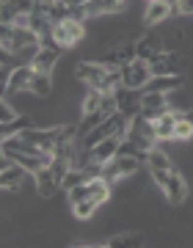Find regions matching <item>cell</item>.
Returning a JSON list of instances; mask_svg holds the SVG:
<instances>
[{"mask_svg": "<svg viewBox=\"0 0 193 248\" xmlns=\"http://www.w3.org/2000/svg\"><path fill=\"white\" fill-rule=\"evenodd\" d=\"M185 66H188V58H182L177 50H166V53L155 55L149 61L152 78H160V75H182Z\"/></svg>", "mask_w": 193, "mask_h": 248, "instance_id": "3", "label": "cell"}, {"mask_svg": "<svg viewBox=\"0 0 193 248\" xmlns=\"http://www.w3.org/2000/svg\"><path fill=\"white\" fill-rule=\"evenodd\" d=\"M31 94H33L36 99L53 97V75H33V83H31Z\"/></svg>", "mask_w": 193, "mask_h": 248, "instance_id": "18", "label": "cell"}, {"mask_svg": "<svg viewBox=\"0 0 193 248\" xmlns=\"http://www.w3.org/2000/svg\"><path fill=\"white\" fill-rule=\"evenodd\" d=\"M28 127H33V119L31 116H22L19 113L14 122L3 124V133H0V141H9V138H14V135H19L22 130H28Z\"/></svg>", "mask_w": 193, "mask_h": 248, "instance_id": "17", "label": "cell"}, {"mask_svg": "<svg viewBox=\"0 0 193 248\" xmlns=\"http://www.w3.org/2000/svg\"><path fill=\"white\" fill-rule=\"evenodd\" d=\"M163 193H166L168 204H174V207L185 204V199H188V179L182 177L179 169H171V177H168V185L163 187Z\"/></svg>", "mask_w": 193, "mask_h": 248, "instance_id": "11", "label": "cell"}, {"mask_svg": "<svg viewBox=\"0 0 193 248\" xmlns=\"http://www.w3.org/2000/svg\"><path fill=\"white\" fill-rule=\"evenodd\" d=\"M193 138V119H179L174 130V141H191Z\"/></svg>", "mask_w": 193, "mask_h": 248, "instance_id": "22", "label": "cell"}, {"mask_svg": "<svg viewBox=\"0 0 193 248\" xmlns=\"http://www.w3.org/2000/svg\"><path fill=\"white\" fill-rule=\"evenodd\" d=\"M174 130H177V119H174V113H171V108H168L166 113L155 122V138H158V143L174 141Z\"/></svg>", "mask_w": 193, "mask_h": 248, "instance_id": "14", "label": "cell"}, {"mask_svg": "<svg viewBox=\"0 0 193 248\" xmlns=\"http://www.w3.org/2000/svg\"><path fill=\"white\" fill-rule=\"evenodd\" d=\"M166 53V42H163V36L149 31V33H141L135 39V58H144V61H152L155 55Z\"/></svg>", "mask_w": 193, "mask_h": 248, "instance_id": "6", "label": "cell"}, {"mask_svg": "<svg viewBox=\"0 0 193 248\" xmlns=\"http://www.w3.org/2000/svg\"><path fill=\"white\" fill-rule=\"evenodd\" d=\"M122 141L124 138H119V135H108V138H102L99 143H94V146H91L94 163H108L111 157H116L119 149H122Z\"/></svg>", "mask_w": 193, "mask_h": 248, "instance_id": "13", "label": "cell"}, {"mask_svg": "<svg viewBox=\"0 0 193 248\" xmlns=\"http://www.w3.org/2000/svg\"><path fill=\"white\" fill-rule=\"evenodd\" d=\"M177 14H182V17H193V0H179V3H177Z\"/></svg>", "mask_w": 193, "mask_h": 248, "instance_id": "25", "label": "cell"}, {"mask_svg": "<svg viewBox=\"0 0 193 248\" xmlns=\"http://www.w3.org/2000/svg\"><path fill=\"white\" fill-rule=\"evenodd\" d=\"M64 3H66V6H72V9H83L88 0H64Z\"/></svg>", "mask_w": 193, "mask_h": 248, "instance_id": "26", "label": "cell"}, {"mask_svg": "<svg viewBox=\"0 0 193 248\" xmlns=\"http://www.w3.org/2000/svg\"><path fill=\"white\" fill-rule=\"evenodd\" d=\"M25 177H33V174H28V169H22L17 160H11L9 155L0 160V187L6 193H19L25 187Z\"/></svg>", "mask_w": 193, "mask_h": 248, "instance_id": "2", "label": "cell"}, {"mask_svg": "<svg viewBox=\"0 0 193 248\" xmlns=\"http://www.w3.org/2000/svg\"><path fill=\"white\" fill-rule=\"evenodd\" d=\"M36 3H47V0H36Z\"/></svg>", "mask_w": 193, "mask_h": 248, "instance_id": "28", "label": "cell"}, {"mask_svg": "<svg viewBox=\"0 0 193 248\" xmlns=\"http://www.w3.org/2000/svg\"><path fill=\"white\" fill-rule=\"evenodd\" d=\"M146 166H149V171H155V169H174V166H171V157H168V152L160 149V146H155V149L146 152Z\"/></svg>", "mask_w": 193, "mask_h": 248, "instance_id": "19", "label": "cell"}, {"mask_svg": "<svg viewBox=\"0 0 193 248\" xmlns=\"http://www.w3.org/2000/svg\"><path fill=\"white\" fill-rule=\"evenodd\" d=\"M33 187L39 193V199H53L58 193V187H61V177L50 166H44V169H39L33 174Z\"/></svg>", "mask_w": 193, "mask_h": 248, "instance_id": "8", "label": "cell"}, {"mask_svg": "<svg viewBox=\"0 0 193 248\" xmlns=\"http://www.w3.org/2000/svg\"><path fill=\"white\" fill-rule=\"evenodd\" d=\"M138 243H141V234H135V232H122V234H111L105 246L122 248V246H138Z\"/></svg>", "mask_w": 193, "mask_h": 248, "instance_id": "21", "label": "cell"}, {"mask_svg": "<svg viewBox=\"0 0 193 248\" xmlns=\"http://www.w3.org/2000/svg\"><path fill=\"white\" fill-rule=\"evenodd\" d=\"M33 66L31 63H22V66H14L11 69V78L6 83V94H22V91H31V83H33Z\"/></svg>", "mask_w": 193, "mask_h": 248, "instance_id": "10", "label": "cell"}, {"mask_svg": "<svg viewBox=\"0 0 193 248\" xmlns=\"http://www.w3.org/2000/svg\"><path fill=\"white\" fill-rule=\"evenodd\" d=\"M108 75V66L102 61H91V58H83V61L75 63V78L86 86V89H99L102 80Z\"/></svg>", "mask_w": 193, "mask_h": 248, "instance_id": "4", "label": "cell"}, {"mask_svg": "<svg viewBox=\"0 0 193 248\" xmlns=\"http://www.w3.org/2000/svg\"><path fill=\"white\" fill-rule=\"evenodd\" d=\"M102 91L99 89H88V94L83 97V102H80V113L83 116H88V113H96L99 110V105H102Z\"/></svg>", "mask_w": 193, "mask_h": 248, "instance_id": "20", "label": "cell"}, {"mask_svg": "<svg viewBox=\"0 0 193 248\" xmlns=\"http://www.w3.org/2000/svg\"><path fill=\"white\" fill-rule=\"evenodd\" d=\"M171 102H168V94H160V91H144L141 94V110H168Z\"/></svg>", "mask_w": 193, "mask_h": 248, "instance_id": "16", "label": "cell"}, {"mask_svg": "<svg viewBox=\"0 0 193 248\" xmlns=\"http://www.w3.org/2000/svg\"><path fill=\"white\" fill-rule=\"evenodd\" d=\"M146 3H152V0H146Z\"/></svg>", "mask_w": 193, "mask_h": 248, "instance_id": "29", "label": "cell"}, {"mask_svg": "<svg viewBox=\"0 0 193 248\" xmlns=\"http://www.w3.org/2000/svg\"><path fill=\"white\" fill-rule=\"evenodd\" d=\"M69 207H72V218H75V221H91L102 204L96 202V199H83V202H75V204H69Z\"/></svg>", "mask_w": 193, "mask_h": 248, "instance_id": "15", "label": "cell"}, {"mask_svg": "<svg viewBox=\"0 0 193 248\" xmlns=\"http://www.w3.org/2000/svg\"><path fill=\"white\" fill-rule=\"evenodd\" d=\"M152 80V69H149V61H144V58H132L130 63H124L122 66V86L127 89H141Z\"/></svg>", "mask_w": 193, "mask_h": 248, "instance_id": "5", "label": "cell"}, {"mask_svg": "<svg viewBox=\"0 0 193 248\" xmlns=\"http://www.w3.org/2000/svg\"><path fill=\"white\" fill-rule=\"evenodd\" d=\"M50 36H53L55 47L72 50V47H78L86 39V19H64V22H55Z\"/></svg>", "mask_w": 193, "mask_h": 248, "instance_id": "1", "label": "cell"}, {"mask_svg": "<svg viewBox=\"0 0 193 248\" xmlns=\"http://www.w3.org/2000/svg\"><path fill=\"white\" fill-rule=\"evenodd\" d=\"M171 14H177V9L168 3V0H152V3H146V11H144V22L149 28L155 25H163Z\"/></svg>", "mask_w": 193, "mask_h": 248, "instance_id": "12", "label": "cell"}, {"mask_svg": "<svg viewBox=\"0 0 193 248\" xmlns=\"http://www.w3.org/2000/svg\"><path fill=\"white\" fill-rule=\"evenodd\" d=\"M64 50H58V47H39L33 55V61H31V66H33L36 75H53L55 66H58V58H61Z\"/></svg>", "mask_w": 193, "mask_h": 248, "instance_id": "9", "label": "cell"}, {"mask_svg": "<svg viewBox=\"0 0 193 248\" xmlns=\"http://www.w3.org/2000/svg\"><path fill=\"white\" fill-rule=\"evenodd\" d=\"M141 89H127V86H119L113 91L116 105H119V113H124L127 119H135L141 113Z\"/></svg>", "mask_w": 193, "mask_h": 248, "instance_id": "7", "label": "cell"}, {"mask_svg": "<svg viewBox=\"0 0 193 248\" xmlns=\"http://www.w3.org/2000/svg\"><path fill=\"white\" fill-rule=\"evenodd\" d=\"M149 177H152V185H158L160 190L168 185V177H171V169H155L149 171Z\"/></svg>", "mask_w": 193, "mask_h": 248, "instance_id": "24", "label": "cell"}, {"mask_svg": "<svg viewBox=\"0 0 193 248\" xmlns=\"http://www.w3.org/2000/svg\"><path fill=\"white\" fill-rule=\"evenodd\" d=\"M19 116V110L14 105H11L9 99H0V124H9V122H14Z\"/></svg>", "mask_w": 193, "mask_h": 248, "instance_id": "23", "label": "cell"}, {"mask_svg": "<svg viewBox=\"0 0 193 248\" xmlns=\"http://www.w3.org/2000/svg\"><path fill=\"white\" fill-rule=\"evenodd\" d=\"M168 3H171V6H174V9H177V3H179V0H168Z\"/></svg>", "mask_w": 193, "mask_h": 248, "instance_id": "27", "label": "cell"}, {"mask_svg": "<svg viewBox=\"0 0 193 248\" xmlns=\"http://www.w3.org/2000/svg\"><path fill=\"white\" fill-rule=\"evenodd\" d=\"M124 3H127V0H124Z\"/></svg>", "mask_w": 193, "mask_h": 248, "instance_id": "30", "label": "cell"}]
</instances>
